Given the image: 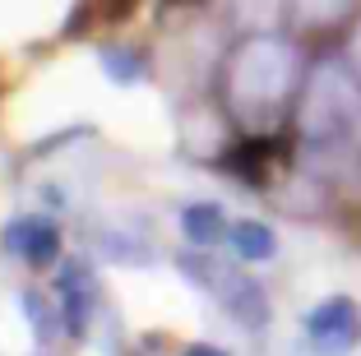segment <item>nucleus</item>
Masks as SVG:
<instances>
[{"mask_svg": "<svg viewBox=\"0 0 361 356\" xmlns=\"http://www.w3.org/2000/svg\"><path fill=\"white\" fill-rule=\"evenodd\" d=\"M283 139H269V135H250V139H241V144H232L223 153V167L232 171V176H241V180H255V185H264L269 180V171L283 162Z\"/></svg>", "mask_w": 361, "mask_h": 356, "instance_id": "obj_4", "label": "nucleus"}, {"mask_svg": "<svg viewBox=\"0 0 361 356\" xmlns=\"http://www.w3.org/2000/svg\"><path fill=\"white\" fill-rule=\"evenodd\" d=\"M135 10H139V0H79L70 23H65V37L93 32L97 23H102V28H116V23H126Z\"/></svg>", "mask_w": 361, "mask_h": 356, "instance_id": "obj_8", "label": "nucleus"}, {"mask_svg": "<svg viewBox=\"0 0 361 356\" xmlns=\"http://www.w3.org/2000/svg\"><path fill=\"white\" fill-rule=\"evenodd\" d=\"M185 356H227L223 347H209V343H195V347H185Z\"/></svg>", "mask_w": 361, "mask_h": 356, "instance_id": "obj_13", "label": "nucleus"}, {"mask_svg": "<svg viewBox=\"0 0 361 356\" xmlns=\"http://www.w3.org/2000/svg\"><path fill=\"white\" fill-rule=\"evenodd\" d=\"M180 273H185V278H190V283H200V287H223L227 283V273H218V264L213 259H204V254H180Z\"/></svg>", "mask_w": 361, "mask_h": 356, "instance_id": "obj_11", "label": "nucleus"}, {"mask_svg": "<svg viewBox=\"0 0 361 356\" xmlns=\"http://www.w3.org/2000/svg\"><path fill=\"white\" fill-rule=\"evenodd\" d=\"M176 5H200V0H162V10H176Z\"/></svg>", "mask_w": 361, "mask_h": 356, "instance_id": "obj_15", "label": "nucleus"}, {"mask_svg": "<svg viewBox=\"0 0 361 356\" xmlns=\"http://www.w3.org/2000/svg\"><path fill=\"white\" fill-rule=\"evenodd\" d=\"M306 333L315 343L319 356H343L357 347L361 338V314H357V301L352 296H329L319 301L315 310L306 314Z\"/></svg>", "mask_w": 361, "mask_h": 356, "instance_id": "obj_2", "label": "nucleus"}, {"mask_svg": "<svg viewBox=\"0 0 361 356\" xmlns=\"http://www.w3.org/2000/svg\"><path fill=\"white\" fill-rule=\"evenodd\" d=\"M5 250L28 259L32 269H47V264H56V254H61V231L47 218H19V222L5 227Z\"/></svg>", "mask_w": 361, "mask_h": 356, "instance_id": "obj_3", "label": "nucleus"}, {"mask_svg": "<svg viewBox=\"0 0 361 356\" xmlns=\"http://www.w3.org/2000/svg\"><path fill=\"white\" fill-rule=\"evenodd\" d=\"M357 14V0H287V19L301 37H324L338 32Z\"/></svg>", "mask_w": 361, "mask_h": 356, "instance_id": "obj_5", "label": "nucleus"}, {"mask_svg": "<svg viewBox=\"0 0 361 356\" xmlns=\"http://www.w3.org/2000/svg\"><path fill=\"white\" fill-rule=\"evenodd\" d=\"M297 84H301L297 47L278 42V37H255L227 61V74H223L227 111H236L245 125H274L287 111Z\"/></svg>", "mask_w": 361, "mask_h": 356, "instance_id": "obj_1", "label": "nucleus"}, {"mask_svg": "<svg viewBox=\"0 0 361 356\" xmlns=\"http://www.w3.org/2000/svg\"><path fill=\"white\" fill-rule=\"evenodd\" d=\"M218 292H223V305H227V314H232L236 324H245V329H264L269 324V296H264V287H259L255 278L232 273Z\"/></svg>", "mask_w": 361, "mask_h": 356, "instance_id": "obj_6", "label": "nucleus"}, {"mask_svg": "<svg viewBox=\"0 0 361 356\" xmlns=\"http://www.w3.org/2000/svg\"><path fill=\"white\" fill-rule=\"evenodd\" d=\"M227 241H232V250L241 254V259H250V264H259V259H269V254L278 250V236L264 227V222H236L232 231H227Z\"/></svg>", "mask_w": 361, "mask_h": 356, "instance_id": "obj_10", "label": "nucleus"}, {"mask_svg": "<svg viewBox=\"0 0 361 356\" xmlns=\"http://www.w3.org/2000/svg\"><path fill=\"white\" fill-rule=\"evenodd\" d=\"M102 65L111 79H121V84H130V79H139V70H144V61H139L135 51H102Z\"/></svg>", "mask_w": 361, "mask_h": 356, "instance_id": "obj_12", "label": "nucleus"}, {"mask_svg": "<svg viewBox=\"0 0 361 356\" xmlns=\"http://www.w3.org/2000/svg\"><path fill=\"white\" fill-rule=\"evenodd\" d=\"M61 296H65V329L79 338L88 329V314H93V301H97L93 273H88L84 264H65V273H61Z\"/></svg>", "mask_w": 361, "mask_h": 356, "instance_id": "obj_7", "label": "nucleus"}, {"mask_svg": "<svg viewBox=\"0 0 361 356\" xmlns=\"http://www.w3.org/2000/svg\"><path fill=\"white\" fill-rule=\"evenodd\" d=\"M180 227H185V236H190L195 245H218L227 231H232L218 204H190V209L180 213Z\"/></svg>", "mask_w": 361, "mask_h": 356, "instance_id": "obj_9", "label": "nucleus"}, {"mask_svg": "<svg viewBox=\"0 0 361 356\" xmlns=\"http://www.w3.org/2000/svg\"><path fill=\"white\" fill-rule=\"evenodd\" d=\"M352 70H357V79H361V28H357V37H352Z\"/></svg>", "mask_w": 361, "mask_h": 356, "instance_id": "obj_14", "label": "nucleus"}]
</instances>
